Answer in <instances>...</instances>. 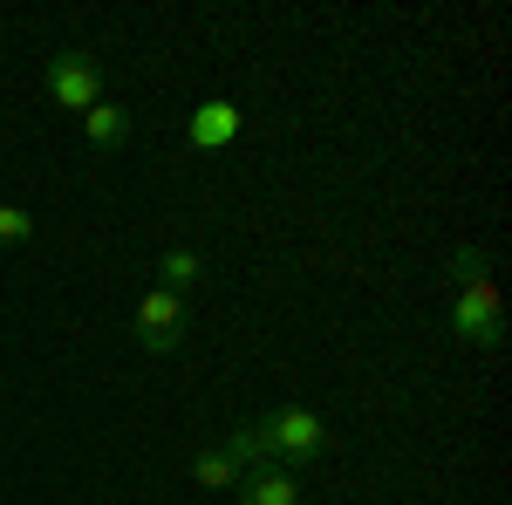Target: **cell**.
Instances as JSON below:
<instances>
[{"label": "cell", "instance_id": "6da1fadb", "mask_svg": "<svg viewBox=\"0 0 512 505\" xmlns=\"http://www.w3.org/2000/svg\"><path fill=\"white\" fill-rule=\"evenodd\" d=\"M260 437H267V451H274V465H315L321 451H328V424H321L315 410H301V403H280L260 417Z\"/></svg>", "mask_w": 512, "mask_h": 505}, {"label": "cell", "instance_id": "7a4b0ae2", "mask_svg": "<svg viewBox=\"0 0 512 505\" xmlns=\"http://www.w3.org/2000/svg\"><path fill=\"white\" fill-rule=\"evenodd\" d=\"M451 335H458L465 349H499V342H506V314H499V287H492V273L458 287V301H451Z\"/></svg>", "mask_w": 512, "mask_h": 505}, {"label": "cell", "instance_id": "3957f363", "mask_svg": "<svg viewBox=\"0 0 512 505\" xmlns=\"http://www.w3.org/2000/svg\"><path fill=\"white\" fill-rule=\"evenodd\" d=\"M41 89H48V103L55 110H96L103 103V69L89 62V55H48V69H41Z\"/></svg>", "mask_w": 512, "mask_h": 505}, {"label": "cell", "instance_id": "277c9868", "mask_svg": "<svg viewBox=\"0 0 512 505\" xmlns=\"http://www.w3.org/2000/svg\"><path fill=\"white\" fill-rule=\"evenodd\" d=\"M130 335H137V349L171 355L185 342V301L164 294V287H144V294H137V314H130Z\"/></svg>", "mask_w": 512, "mask_h": 505}, {"label": "cell", "instance_id": "5b68a950", "mask_svg": "<svg viewBox=\"0 0 512 505\" xmlns=\"http://www.w3.org/2000/svg\"><path fill=\"white\" fill-rule=\"evenodd\" d=\"M239 505H301V478L287 465H260V471H239Z\"/></svg>", "mask_w": 512, "mask_h": 505}, {"label": "cell", "instance_id": "8992f818", "mask_svg": "<svg viewBox=\"0 0 512 505\" xmlns=\"http://www.w3.org/2000/svg\"><path fill=\"white\" fill-rule=\"evenodd\" d=\"M233 137H239V110L226 103V96H212V103L185 123V144H192V151H226Z\"/></svg>", "mask_w": 512, "mask_h": 505}, {"label": "cell", "instance_id": "52a82bcc", "mask_svg": "<svg viewBox=\"0 0 512 505\" xmlns=\"http://www.w3.org/2000/svg\"><path fill=\"white\" fill-rule=\"evenodd\" d=\"M158 287L164 294H192V287H205V253L198 246H171V253H158Z\"/></svg>", "mask_w": 512, "mask_h": 505}, {"label": "cell", "instance_id": "ba28073f", "mask_svg": "<svg viewBox=\"0 0 512 505\" xmlns=\"http://www.w3.org/2000/svg\"><path fill=\"white\" fill-rule=\"evenodd\" d=\"M82 137H89V151H123V137H130V117H123L117 103L103 96L96 110H82Z\"/></svg>", "mask_w": 512, "mask_h": 505}, {"label": "cell", "instance_id": "9c48e42d", "mask_svg": "<svg viewBox=\"0 0 512 505\" xmlns=\"http://www.w3.org/2000/svg\"><path fill=\"white\" fill-rule=\"evenodd\" d=\"M192 485H198V492H233V485H239V465L226 458V444H212V451H198V458H192Z\"/></svg>", "mask_w": 512, "mask_h": 505}, {"label": "cell", "instance_id": "30bf717a", "mask_svg": "<svg viewBox=\"0 0 512 505\" xmlns=\"http://www.w3.org/2000/svg\"><path fill=\"white\" fill-rule=\"evenodd\" d=\"M226 458H233L239 471H260V465H274V451H267V437H260V417H253V424H239L233 437H226Z\"/></svg>", "mask_w": 512, "mask_h": 505}, {"label": "cell", "instance_id": "8fae6325", "mask_svg": "<svg viewBox=\"0 0 512 505\" xmlns=\"http://www.w3.org/2000/svg\"><path fill=\"white\" fill-rule=\"evenodd\" d=\"M35 239V212L28 205H0V246H28Z\"/></svg>", "mask_w": 512, "mask_h": 505}, {"label": "cell", "instance_id": "7c38bea8", "mask_svg": "<svg viewBox=\"0 0 512 505\" xmlns=\"http://www.w3.org/2000/svg\"><path fill=\"white\" fill-rule=\"evenodd\" d=\"M485 267H492L485 246H458V253H451V280H458V287H465V280H485Z\"/></svg>", "mask_w": 512, "mask_h": 505}]
</instances>
